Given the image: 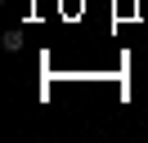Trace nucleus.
Listing matches in <instances>:
<instances>
[{
  "mask_svg": "<svg viewBox=\"0 0 148 143\" xmlns=\"http://www.w3.org/2000/svg\"><path fill=\"white\" fill-rule=\"evenodd\" d=\"M0 45H5V49H9V54H18V49H23V27H9V31H5V40H0Z\"/></svg>",
  "mask_w": 148,
  "mask_h": 143,
  "instance_id": "nucleus-1",
  "label": "nucleus"
}]
</instances>
